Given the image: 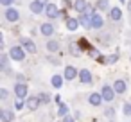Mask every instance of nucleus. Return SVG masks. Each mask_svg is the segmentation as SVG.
<instances>
[{
  "mask_svg": "<svg viewBox=\"0 0 131 122\" xmlns=\"http://www.w3.org/2000/svg\"><path fill=\"white\" fill-rule=\"evenodd\" d=\"M9 58L15 59V61H24V59H25V49L20 47V45L11 47V50H9Z\"/></svg>",
  "mask_w": 131,
  "mask_h": 122,
  "instance_id": "nucleus-1",
  "label": "nucleus"
},
{
  "mask_svg": "<svg viewBox=\"0 0 131 122\" xmlns=\"http://www.w3.org/2000/svg\"><path fill=\"white\" fill-rule=\"evenodd\" d=\"M101 93H102V99H104L106 102H111V101L115 99V93H117V92H115L113 86H108V84H106V86L101 88Z\"/></svg>",
  "mask_w": 131,
  "mask_h": 122,
  "instance_id": "nucleus-2",
  "label": "nucleus"
},
{
  "mask_svg": "<svg viewBox=\"0 0 131 122\" xmlns=\"http://www.w3.org/2000/svg\"><path fill=\"white\" fill-rule=\"evenodd\" d=\"M27 93H29V90H27V84H25V83H16V84H15V95H16L18 99L27 97Z\"/></svg>",
  "mask_w": 131,
  "mask_h": 122,
  "instance_id": "nucleus-3",
  "label": "nucleus"
},
{
  "mask_svg": "<svg viewBox=\"0 0 131 122\" xmlns=\"http://www.w3.org/2000/svg\"><path fill=\"white\" fill-rule=\"evenodd\" d=\"M45 15H47L50 20H54V18L59 16V7H58L56 4H49V6L45 7Z\"/></svg>",
  "mask_w": 131,
  "mask_h": 122,
  "instance_id": "nucleus-4",
  "label": "nucleus"
},
{
  "mask_svg": "<svg viewBox=\"0 0 131 122\" xmlns=\"http://www.w3.org/2000/svg\"><path fill=\"white\" fill-rule=\"evenodd\" d=\"M92 16H93V15H90L88 11L81 13V16H79V24H81L84 29H90V27H92Z\"/></svg>",
  "mask_w": 131,
  "mask_h": 122,
  "instance_id": "nucleus-5",
  "label": "nucleus"
},
{
  "mask_svg": "<svg viewBox=\"0 0 131 122\" xmlns=\"http://www.w3.org/2000/svg\"><path fill=\"white\" fill-rule=\"evenodd\" d=\"M20 43L24 45V49H25L29 54H36V45H34V41H32V40H29V38H22V40H20Z\"/></svg>",
  "mask_w": 131,
  "mask_h": 122,
  "instance_id": "nucleus-6",
  "label": "nucleus"
},
{
  "mask_svg": "<svg viewBox=\"0 0 131 122\" xmlns=\"http://www.w3.org/2000/svg\"><path fill=\"white\" fill-rule=\"evenodd\" d=\"M67 81H72V79H75V77H79V70L75 68V66H67L65 68V75H63Z\"/></svg>",
  "mask_w": 131,
  "mask_h": 122,
  "instance_id": "nucleus-7",
  "label": "nucleus"
},
{
  "mask_svg": "<svg viewBox=\"0 0 131 122\" xmlns=\"http://www.w3.org/2000/svg\"><path fill=\"white\" fill-rule=\"evenodd\" d=\"M102 93H99V92H93V93H90V97H88V102L92 104V106H101L102 104Z\"/></svg>",
  "mask_w": 131,
  "mask_h": 122,
  "instance_id": "nucleus-8",
  "label": "nucleus"
},
{
  "mask_svg": "<svg viewBox=\"0 0 131 122\" xmlns=\"http://www.w3.org/2000/svg\"><path fill=\"white\" fill-rule=\"evenodd\" d=\"M79 81H81L83 84H90V83H92V72L86 70V68L79 70Z\"/></svg>",
  "mask_w": 131,
  "mask_h": 122,
  "instance_id": "nucleus-9",
  "label": "nucleus"
},
{
  "mask_svg": "<svg viewBox=\"0 0 131 122\" xmlns=\"http://www.w3.org/2000/svg\"><path fill=\"white\" fill-rule=\"evenodd\" d=\"M72 9L77 11V13H84L88 9V2L86 0H75V2L72 4Z\"/></svg>",
  "mask_w": 131,
  "mask_h": 122,
  "instance_id": "nucleus-10",
  "label": "nucleus"
},
{
  "mask_svg": "<svg viewBox=\"0 0 131 122\" xmlns=\"http://www.w3.org/2000/svg\"><path fill=\"white\" fill-rule=\"evenodd\" d=\"M40 104H41V101H40V97H29V101L25 102V106L31 109V111H36L38 108H40Z\"/></svg>",
  "mask_w": 131,
  "mask_h": 122,
  "instance_id": "nucleus-11",
  "label": "nucleus"
},
{
  "mask_svg": "<svg viewBox=\"0 0 131 122\" xmlns=\"http://www.w3.org/2000/svg\"><path fill=\"white\" fill-rule=\"evenodd\" d=\"M18 18H20V13H18L16 9L9 7V9L6 11V20H7V22H18Z\"/></svg>",
  "mask_w": 131,
  "mask_h": 122,
  "instance_id": "nucleus-12",
  "label": "nucleus"
},
{
  "mask_svg": "<svg viewBox=\"0 0 131 122\" xmlns=\"http://www.w3.org/2000/svg\"><path fill=\"white\" fill-rule=\"evenodd\" d=\"M79 18H67V29L70 31V32H75L77 29H79Z\"/></svg>",
  "mask_w": 131,
  "mask_h": 122,
  "instance_id": "nucleus-13",
  "label": "nucleus"
},
{
  "mask_svg": "<svg viewBox=\"0 0 131 122\" xmlns=\"http://www.w3.org/2000/svg\"><path fill=\"white\" fill-rule=\"evenodd\" d=\"M104 25V20H102V16L99 15V13H95L93 16H92V27L93 29H101Z\"/></svg>",
  "mask_w": 131,
  "mask_h": 122,
  "instance_id": "nucleus-14",
  "label": "nucleus"
},
{
  "mask_svg": "<svg viewBox=\"0 0 131 122\" xmlns=\"http://www.w3.org/2000/svg\"><path fill=\"white\" fill-rule=\"evenodd\" d=\"M40 31H41V34H43V36H52L56 29H54V25H52V24H41Z\"/></svg>",
  "mask_w": 131,
  "mask_h": 122,
  "instance_id": "nucleus-15",
  "label": "nucleus"
},
{
  "mask_svg": "<svg viewBox=\"0 0 131 122\" xmlns=\"http://www.w3.org/2000/svg\"><path fill=\"white\" fill-rule=\"evenodd\" d=\"M29 7H31V11H32L34 15H40V13L43 11V7H45V6L40 2V0H34V2H31V6H29Z\"/></svg>",
  "mask_w": 131,
  "mask_h": 122,
  "instance_id": "nucleus-16",
  "label": "nucleus"
},
{
  "mask_svg": "<svg viewBox=\"0 0 131 122\" xmlns=\"http://www.w3.org/2000/svg\"><path fill=\"white\" fill-rule=\"evenodd\" d=\"M110 18H111L113 22H118V20L122 18V11H120V7H113V9H110Z\"/></svg>",
  "mask_w": 131,
  "mask_h": 122,
  "instance_id": "nucleus-17",
  "label": "nucleus"
},
{
  "mask_svg": "<svg viewBox=\"0 0 131 122\" xmlns=\"http://www.w3.org/2000/svg\"><path fill=\"white\" fill-rule=\"evenodd\" d=\"M113 88H115V92H117V93H124L127 86H126V81L117 79V81H115V84H113Z\"/></svg>",
  "mask_w": 131,
  "mask_h": 122,
  "instance_id": "nucleus-18",
  "label": "nucleus"
},
{
  "mask_svg": "<svg viewBox=\"0 0 131 122\" xmlns=\"http://www.w3.org/2000/svg\"><path fill=\"white\" fill-rule=\"evenodd\" d=\"M0 117H2V122H11L13 117H15V113L9 111V109H2V111H0Z\"/></svg>",
  "mask_w": 131,
  "mask_h": 122,
  "instance_id": "nucleus-19",
  "label": "nucleus"
},
{
  "mask_svg": "<svg viewBox=\"0 0 131 122\" xmlns=\"http://www.w3.org/2000/svg\"><path fill=\"white\" fill-rule=\"evenodd\" d=\"M63 79H65V77H61L59 74H56V75H52L50 83H52V86H54V88H61V86H63Z\"/></svg>",
  "mask_w": 131,
  "mask_h": 122,
  "instance_id": "nucleus-20",
  "label": "nucleus"
},
{
  "mask_svg": "<svg viewBox=\"0 0 131 122\" xmlns=\"http://www.w3.org/2000/svg\"><path fill=\"white\" fill-rule=\"evenodd\" d=\"M47 50H49V52H58V50H59V43L54 41V40H50V41L47 43Z\"/></svg>",
  "mask_w": 131,
  "mask_h": 122,
  "instance_id": "nucleus-21",
  "label": "nucleus"
},
{
  "mask_svg": "<svg viewBox=\"0 0 131 122\" xmlns=\"http://www.w3.org/2000/svg\"><path fill=\"white\" fill-rule=\"evenodd\" d=\"M68 115V106L67 104H59V109H58V117H67Z\"/></svg>",
  "mask_w": 131,
  "mask_h": 122,
  "instance_id": "nucleus-22",
  "label": "nucleus"
},
{
  "mask_svg": "<svg viewBox=\"0 0 131 122\" xmlns=\"http://www.w3.org/2000/svg\"><path fill=\"white\" fill-rule=\"evenodd\" d=\"M108 7H110L108 0H97V9H99V11H106Z\"/></svg>",
  "mask_w": 131,
  "mask_h": 122,
  "instance_id": "nucleus-23",
  "label": "nucleus"
},
{
  "mask_svg": "<svg viewBox=\"0 0 131 122\" xmlns=\"http://www.w3.org/2000/svg\"><path fill=\"white\" fill-rule=\"evenodd\" d=\"M117 59H118V56H117V54H111V56L106 58V63H108V65H113V63H117Z\"/></svg>",
  "mask_w": 131,
  "mask_h": 122,
  "instance_id": "nucleus-24",
  "label": "nucleus"
},
{
  "mask_svg": "<svg viewBox=\"0 0 131 122\" xmlns=\"http://www.w3.org/2000/svg\"><path fill=\"white\" fill-rule=\"evenodd\" d=\"M38 97H40V101H41L43 104H47V102L50 101V95H49V93H40Z\"/></svg>",
  "mask_w": 131,
  "mask_h": 122,
  "instance_id": "nucleus-25",
  "label": "nucleus"
},
{
  "mask_svg": "<svg viewBox=\"0 0 131 122\" xmlns=\"http://www.w3.org/2000/svg\"><path fill=\"white\" fill-rule=\"evenodd\" d=\"M124 115H126V117H129V115H131V104H129V102H126V104H124Z\"/></svg>",
  "mask_w": 131,
  "mask_h": 122,
  "instance_id": "nucleus-26",
  "label": "nucleus"
},
{
  "mask_svg": "<svg viewBox=\"0 0 131 122\" xmlns=\"http://www.w3.org/2000/svg\"><path fill=\"white\" fill-rule=\"evenodd\" d=\"M79 47L84 50V49H90V43H88L86 40H79Z\"/></svg>",
  "mask_w": 131,
  "mask_h": 122,
  "instance_id": "nucleus-27",
  "label": "nucleus"
},
{
  "mask_svg": "<svg viewBox=\"0 0 131 122\" xmlns=\"http://www.w3.org/2000/svg\"><path fill=\"white\" fill-rule=\"evenodd\" d=\"M104 115H106V117H110V118H111V117H113V115H115V109H113V108H108V109H106V111H104Z\"/></svg>",
  "mask_w": 131,
  "mask_h": 122,
  "instance_id": "nucleus-28",
  "label": "nucleus"
},
{
  "mask_svg": "<svg viewBox=\"0 0 131 122\" xmlns=\"http://www.w3.org/2000/svg\"><path fill=\"white\" fill-rule=\"evenodd\" d=\"M0 59H2V68L6 70V68H7V56H2Z\"/></svg>",
  "mask_w": 131,
  "mask_h": 122,
  "instance_id": "nucleus-29",
  "label": "nucleus"
},
{
  "mask_svg": "<svg viewBox=\"0 0 131 122\" xmlns=\"http://www.w3.org/2000/svg\"><path fill=\"white\" fill-rule=\"evenodd\" d=\"M13 2H15V0H0V4H2V6H6V7H7V6H11Z\"/></svg>",
  "mask_w": 131,
  "mask_h": 122,
  "instance_id": "nucleus-30",
  "label": "nucleus"
},
{
  "mask_svg": "<svg viewBox=\"0 0 131 122\" xmlns=\"http://www.w3.org/2000/svg\"><path fill=\"white\" fill-rule=\"evenodd\" d=\"M70 52H72V54H75V56H77V54H79V49H77V47H75V45H70Z\"/></svg>",
  "mask_w": 131,
  "mask_h": 122,
  "instance_id": "nucleus-31",
  "label": "nucleus"
},
{
  "mask_svg": "<svg viewBox=\"0 0 131 122\" xmlns=\"http://www.w3.org/2000/svg\"><path fill=\"white\" fill-rule=\"evenodd\" d=\"M15 106H16V109H22V108H24V106H25V104H24V101H22V99H20V101H18V102H16V104H15Z\"/></svg>",
  "mask_w": 131,
  "mask_h": 122,
  "instance_id": "nucleus-32",
  "label": "nucleus"
},
{
  "mask_svg": "<svg viewBox=\"0 0 131 122\" xmlns=\"http://www.w3.org/2000/svg\"><path fill=\"white\" fill-rule=\"evenodd\" d=\"M63 122H75V120H74V118H72V117H70V115H67V117H65V118H63Z\"/></svg>",
  "mask_w": 131,
  "mask_h": 122,
  "instance_id": "nucleus-33",
  "label": "nucleus"
},
{
  "mask_svg": "<svg viewBox=\"0 0 131 122\" xmlns=\"http://www.w3.org/2000/svg\"><path fill=\"white\" fill-rule=\"evenodd\" d=\"M0 97L6 99V97H7V92H6V90H2V92H0Z\"/></svg>",
  "mask_w": 131,
  "mask_h": 122,
  "instance_id": "nucleus-34",
  "label": "nucleus"
},
{
  "mask_svg": "<svg viewBox=\"0 0 131 122\" xmlns=\"http://www.w3.org/2000/svg\"><path fill=\"white\" fill-rule=\"evenodd\" d=\"M18 81H20V83H24V81H25V77H24L22 74H18Z\"/></svg>",
  "mask_w": 131,
  "mask_h": 122,
  "instance_id": "nucleus-35",
  "label": "nucleus"
},
{
  "mask_svg": "<svg viewBox=\"0 0 131 122\" xmlns=\"http://www.w3.org/2000/svg\"><path fill=\"white\" fill-rule=\"evenodd\" d=\"M127 11L131 13V0H129V2H127Z\"/></svg>",
  "mask_w": 131,
  "mask_h": 122,
  "instance_id": "nucleus-36",
  "label": "nucleus"
},
{
  "mask_svg": "<svg viewBox=\"0 0 131 122\" xmlns=\"http://www.w3.org/2000/svg\"><path fill=\"white\" fill-rule=\"evenodd\" d=\"M120 2H126V0H120Z\"/></svg>",
  "mask_w": 131,
  "mask_h": 122,
  "instance_id": "nucleus-37",
  "label": "nucleus"
}]
</instances>
